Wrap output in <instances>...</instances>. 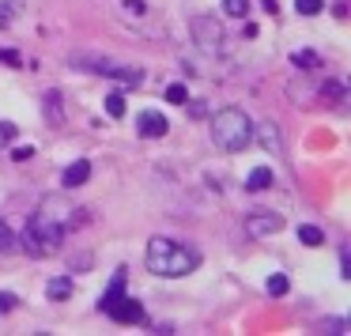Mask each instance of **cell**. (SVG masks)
<instances>
[{"label": "cell", "mask_w": 351, "mask_h": 336, "mask_svg": "<svg viewBox=\"0 0 351 336\" xmlns=\"http://www.w3.org/2000/svg\"><path fill=\"white\" fill-rule=\"evenodd\" d=\"M200 268V253L193 245L178 242V238H152L147 242V272L162 276V280H178Z\"/></svg>", "instance_id": "cell-1"}, {"label": "cell", "mask_w": 351, "mask_h": 336, "mask_svg": "<svg viewBox=\"0 0 351 336\" xmlns=\"http://www.w3.org/2000/svg\"><path fill=\"white\" fill-rule=\"evenodd\" d=\"M212 140L219 152H242L245 144L253 140V121L245 110L238 106H227L212 117Z\"/></svg>", "instance_id": "cell-2"}, {"label": "cell", "mask_w": 351, "mask_h": 336, "mask_svg": "<svg viewBox=\"0 0 351 336\" xmlns=\"http://www.w3.org/2000/svg\"><path fill=\"white\" fill-rule=\"evenodd\" d=\"M61 238H64L61 227H53L49 219H42V215L34 212L31 219H27L23 235H19V250H27L31 257H49V253L61 250Z\"/></svg>", "instance_id": "cell-3"}, {"label": "cell", "mask_w": 351, "mask_h": 336, "mask_svg": "<svg viewBox=\"0 0 351 336\" xmlns=\"http://www.w3.org/2000/svg\"><path fill=\"white\" fill-rule=\"evenodd\" d=\"M76 69H87V72H99L106 80H117L121 87H140L144 84V72L132 69V64H121V61H106V57H76Z\"/></svg>", "instance_id": "cell-4"}, {"label": "cell", "mask_w": 351, "mask_h": 336, "mask_svg": "<svg viewBox=\"0 0 351 336\" xmlns=\"http://www.w3.org/2000/svg\"><path fill=\"white\" fill-rule=\"evenodd\" d=\"M189 31H193V46H197L200 53H208V57L223 53V27L215 16H193Z\"/></svg>", "instance_id": "cell-5"}, {"label": "cell", "mask_w": 351, "mask_h": 336, "mask_svg": "<svg viewBox=\"0 0 351 336\" xmlns=\"http://www.w3.org/2000/svg\"><path fill=\"white\" fill-rule=\"evenodd\" d=\"M34 212H38L42 219H49L53 227H61L64 235H69L72 227H80V219H84V215H80V208L72 204L69 197H46L38 208H34Z\"/></svg>", "instance_id": "cell-6"}, {"label": "cell", "mask_w": 351, "mask_h": 336, "mask_svg": "<svg viewBox=\"0 0 351 336\" xmlns=\"http://www.w3.org/2000/svg\"><path fill=\"white\" fill-rule=\"evenodd\" d=\"M276 230H283V215L280 212L261 208V212L245 215V235H250V238H265V235H276Z\"/></svg>", "instance_id": "cell-7"}, {"label": "cell", "mask_w": 351, "mask_h": 336, "mask_svg": "<svg viewBox=\"0 0 351 336\" xmlns=\"http://www.w3.org/2000/svg\"><path fill=\"white\" fill-rule=\"evenodd\" d=\"M106 317L121 321V325H140V321H144V306H140L136 298L121 295V298H117V302H114V310L106 313Z\"/></svg>", "instance_id": "cell-8"}, {"label": "cell", "mask_w": 351, "mask_h": 336, "mask_svg": "<svg viewBox=\"0 0 351 336\" xmlns=\"http://www.w3.org/2000/svg\"><path fill=\"white\" fill-rule=\"evenodd\" d=\"M136 132H140L144 140H159V136H167V132H170V121L159 114V110H147V114H140Z\"/></svg>", "instance_id": "cell-9"}, {"label": "cell", "mask_w": 351, "mask_h": 336, "mask_svg": "<svg viewBox=\"0 0 351 336\" xmlns=\"http://www.w3.org/2000/svg\"><path fill=\"white\" fill-rule=\"evenodd\" d=\"M253 136H257V144L265 147L268 155H283V140H280V129H276V121L253 125Z\"/></svg>", "instance_id": "cell-10"}, {"label": "cell", "mask_w": 351, "mask_h": 336, "mask_svg": "<svg viewBox=\"0 0 351 336\" xmlns=\"http://www.w3.org/2000/svg\"><path fill=\"white\" fill-rule=\"evenodd\" d=\"M87 178H91V163L76 159V163H69V167H64L61 182H64V189H80V185H87Z\"/></svg>", "instance_id": "cell-11"}, {"label": "cell", "mask_w": 351, "mask_h": 336, "mask_svg": "<svg viewBox=\"0 0 351 336\" xmlns=\"http://www.w3.org/2000/svg\"><path fill=\"white\" fill-rule=\"evenodd\" d=\"M121 295H125V272H117V276H114V283L106 287V295H102L99 310H102V313H110V310H114V302H117Z\"/></svg>", "instance_id": "cell-12"}, {"label": "cell", "mask_w": 351, "mask_h": 336, "mask_svg": "<svg viewBox=\"0 0 351 336\" xmlns=\"http://www.w3.org/2000/svg\"><path fill=\"white\" fill-rule=\"evenodd\" d=\"M46 295L53 298V302H64V298H72V280H69V276H53V280L46 283Z\"/></svg>", "instance_id": "cell-13"}, {"label": "cell", "mask_w": 351, "mask_h": 336, "mask_svg": "<svg viewBox=\"0 0 351 336\" xmlns=\"http://www.w3.org/2000/svg\"><path fill=\"white\" fill-rule=\"evenodd\" d=\"M268 185H272V170H268V167L250 170V178H245V189H250V193H261V189H268Z\"/></svg>", "instance_id": "cell-14"}, {"label": "cell", "mask_w": 351, "mask_h": 336, "mask_svg": "<svg viewBox=\"0 0 351 336\" xmlns=\"http://www.w3.org/2000/svg\"><path fill=\"white\" fill-rule=\"evenodd\" d=\"M42 110H46L49 125H61V121H64V110H61V95H57V91H49V95H46V102H42Z\"/></svg>", "instance_id": "cell-15"}, {"label": "cell", "mask_w": 351, "mask_h": 336, "mask_svg": "<svg viewBox=\"0 0 351 336\" xmlns=\"http://www.w3.org/2000/svg\"><path fill=\"white\" fill-rule=\"evenodd\" d=\"M298 242H302V245H310V250H313V245H321V242H325V230H321V227H313V223H302V227H298Z\"/></svg>", "instance_id": "cell-16"}, {"label": "cell", "mask_w": 351, "mask_h": 336, "mask_svg": "<svg viewBox=\"0 0 351 336\" xmlns=\"http://www.w3.org/2000/svg\"><path fill=\"white\" fill-rule=\"evenodd\" d=\"M291 64H295V69H317L321 57L313 53V49H298V53H291Z\"/></svg>", "instance_id": "cell-17"}, {"label": "cell", "mask_w": 351, "mask_h": 336, "mask_svg": "<svg viewBox=\"0 0 351 336\" xmlns=\"http://www.w3.org/2000/svg\"><path fill=\"white\" fill-rule=\"evenodd\" d=\"M343 95H348V87H343L340 80H328V84L321 87V99L325 102H343Z\"/></svg>", "instance_id": "cell-18"}, {"label": "cell", "mask_w": 351, "mask_h": 336, "mask_svg": "<svg viewBox=\"0 0 351 336\" xmlns=\"http://www.w3.org/2000/svg\"><path fill=\"white\" fill-rule=\"evenodd\" d=\"M287 291H291V280H287V276H283V272L268 276V295H272V298H283V295H287Z\"/></svg>", "instance_id": "cell-19"}, {"label": "cell", "mask_w": 351, "mask_h": 336, "mask_svg": "<svg viewBox=\"0 0 351 336\" xmlns=\"http://www.w3.org/2000/svg\"><path fill=\"white\" fill-rule=\"evenodd\" d=\"M223 12L230 19H245L250 16V0H223Z\"/></svg>", "instance_id": "cell-20"}, {"label": "cell", "mask_w": 351, "mask_h": 336, "mask_svg": "<svg viewBox=\"0 0 351 336\" xmlns=\"http://www.w3.org/2000/svg\"><path fill=\"white\" fill-rule=\"evenodd\" d=\"M19 250V235H12L4 223H0V253H16Z\"/></svg>", "instance_id": "cell-21"}, {"label": "cell", "mask_w": 351, "mask_h": 336, "mask_svg": "<svg viewBox=\"0 0 351 336\" xmlns=\"http://www.w3.org/2000/svg\"><path fill=\"white\" fill-rule=\"evenodd\" d=\"M106 114H110V117H121V114H125V95H121V91H110V95H106Z\"/></svg>", "instance_id": "cell-22"}, {"label": "cell", "mask_w": 351, "mask_h": 336, "mask_svg": "<svg viewBox=\"0 0 351 336\" xmlns=\"http://www.w3.org/2000/svg\"><path fill=\"white\" fill-rule=\"evenodd\" d=\"M162 99H167V102H178V106H182V102L189 99V91H185V84H167V91H162Z\"/></svg>", "instance_id": "cell-23"}, {"label": "cell", "mask_w": 351, "mask_h": 336, "mask_svg": "<svg viewBox=\"0 0 351 336\" xmlns=\"http://www.w3.org/2000/svg\"><path fill=\"white\" fill-rule=\"evenodd\" d=\"M298 16H317L321 8H325V0H295Z\"/></svg>", "instance_id": "cell-24"}, {"label": "cell", "mask_w": 351, "mask_h": 336, "mask_svg": "<svg viewBox=\"0 0 351 336\" xmlns=\"http://www.w3.org/2000/svg\"><path fill=\"white\" fill-rule=\"evenodd\" d=\"M321 328L332 333V336H343V333H348V321H343V317H325V321H321Z\"/></svg>", "instance_id": "cell-25"}, {"label": "cell", "mask_w": 351, "mask_h": 336, "mask_svg": "<svg viewBox=\"0 0 351 336\" xmlns=\"http://www.w3.org/2000/svg\"><path fill=\"white\" fill-rule=\"evenodd\" d=\"M121 12L129 19H136V16H144V12H147V4H144V0H121Z\"/></svg>", "instance_id": "cell-26"}, {"label": "cell", "mask_w": 351, "mask_h": 336, "mask_svg": "<svg viewBox=\"0 0 351 336\" xmlns=\"http://www.w3.org/2000/svg\"><path fill=\"white\" fill-rule=\"evenodd\" d=\"M16 306H19V298L12 295V291H0V317H8V313L16 310Z\"/></svg>", "instance_id": "cell-27"}, {"label": "cell", "mask_w": 351, "mask_h": 336, "mask_svg": "<svg viewBox=\"0 0 351 336\" xmlns=\"http://www.w3.org/2000/svg\"><path fill=\"white\" fill-rule=\"evenodd\" d=\"M19 61H23L19 49H0V64H4V69H19Z\"/></svg>", "instance_id": "cell-28"}, {"label": "cell", "mask_w": 351, "mask_h": 336, "mask_svg": "<svg viewBox=\"0 0 351 336\" xmlns=\"http://www.w3.org/2000/svg\"><path fill=\"white\" fill-rule=\"evenodd\" d=\"M16 125H12V121H0V144H8V140H16Z\"/></svg>", "instance_id": "cell-29"}, {"label": "cell", "mask_w": 351, "mask_h": 336, "mask_svg": "<svg viewBox=\"0 0 351 336\" xmlns=\"http://www.w3.org/2000/svg\"><path fill=\"white\" fill-rule=\"evenodd\" d=\"M340 276L351 280V261H348V250H340Z\"/></svg>", "instance_id": "cell-30"}, {"label": "cell", "mask_w": 351, "mask_h": 336, "mask_svg": "<svg viewBox=\"0 0 351 336\" xmlns=\"http://www.w3.org/2000/svg\"><path fill=\"white\" fill-rule=\"evenodd\" d=\"M31 155H34V147H16V152H12V159H16V163H27Z\"/></svg>", "instance_id": "cell-31"}]
</instances>
